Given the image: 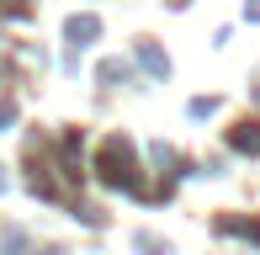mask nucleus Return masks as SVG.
I'll return each instance as SVG.
<instances>
[{"label":"nucleus","instance_id":"obj_1","mask_svg":"<svg viewBox=\"0 0 260 255\" xmlns=\"http://www.w3.org/2000/svg\"><path fill=\"white\" fill-rule=\"evenodd\" d=\"M101 176L112 181V186H122V181H127V144H122V138H106V149H101Z\"/></svg>","mask_w":260,"mask_h":255},{"label":"nucleus","instance_id":"obj_2","mask_svg":"<svg viewBox=\"0 0 260 255\" xmlns=\"http://www.w3.org/2000/svg\"><path fill=\"white\" fill-rule=\"evenodd\" d=\"M234 144H239V149H255V154H260V128H255V122H244L239 133H234Z\"/></svg>","mask_w":260,"mask_h":255},{"label":"nucleus","instance_id":"obj_3","mask_svg":"<svg viewBox=\"0 0 260 255\" xmlns=\"http://www.w3.org/2000/svg\"><path fill=\"white\" fill-rule=\"evenodd\" d=\"M69 38H96V21H90V16L85 21H69Z\"/></svg>","mask_w":260,"mask_h":255}]
</instances>
